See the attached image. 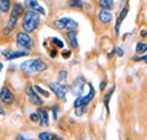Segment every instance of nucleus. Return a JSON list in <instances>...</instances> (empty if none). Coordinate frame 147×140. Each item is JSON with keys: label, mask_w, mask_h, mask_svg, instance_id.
Returning a JSON list of instances; mask_svg holds the SVG:
<instances>
[{"label": "nucleus", "mask_w": 147, "mask_h": 140, "mask_svg": "<svg viewBox=\"0 0 147 140\" xmlns=\"http://www.w3.org/2000/svg\"><path fill=\"white\" fill-rule=\"evenodd\" d=\"M38 120H40L41 127H48L49 125V113H48L47 110H44V108H41L40 110Z\"/></svg>", "instance_id": "ddd939ff"}, {"label": "nucleus", "mask_w": 147, "mask_h": 140, "mask_svg": "<svg viewBox=\"0 0 147 140\" xmlns=\"http://www.w3.org/2000/svg\"><path fill=\"white\" fill-rule=\"evenodd\" d=\"M128 140H129V139H128Z\"/></svg>", "instance_id": "ea45409f"}, {"label": "nucleus", "mask_w": 147, "mask_h": 140, "mask_svg": "<svg viewBox=\"0 0 147 140\" xmlns=\"http://www.w3.org/2000/svg\"><path fill=\"white\" fill-rule=\"evenodd\" d=\"M23 13V7H22V5H19L17 3L16 6H15V8L13 9V11H11V14H10V17H9V22H8V25L6 26V28L3 30V33L6 35H8L13 30H14V27L16 26V24H17V22H18V18L20 16V14Z\"/></svg>", "instance_id": "7ed1b4c3"}, {"label": "nucleus", "mask_w": 147, "mask_h": 140, "mask_svg": "<svg viewBox=\"0 0 147 140\" xmlns=\"http://www.w3.org/2000/svg\"><path fill=\"white\" fill-rule=\"evenodd\" d=\"M70 55H71V52H70V51H63V52H62V57H63L65 59H68Z\"/></svg>", "instance_id": "c85d7f7f"}, {"label": "nucleus", "mask_w": 147, "mask_h": 140, "mask_svg": "<svg viewBox=\"0 0 147 140\" xmlns=\"http://www.w3.org/2000/svg\"><path fill=\"white\" fill-rule=\"evenodd\" d=\"M117 53H118L119 57H123V51H122L121 48H118V49H117Z\"/></svg>", "instance_id": "7c9ffc66"}, {"label": "nucleus", "mask_w": 147, "mask_h": 140, "mask_svg": "<svg viewBox=\"0 0 147 140\" xmlns=\"http://www.w3.org/2000/svg\"><path fill=\"white\" fill-rule=\"evenodd\" d=\"M127 14H128V6H126V7L122 9V11L120 13V15H119V18H118V20H117V24H115V33H117V35L119 34V30H120V26H121L122 22L125 20V18H126V16H127Z\"/></svg>", "instance_id": "4468645a"}, {"label": "nucleus", "mask_w": 147, "mask_h": 140, "mask_svg": "<svg viewBox=\"0 0 147 140\" xmlns=\"http://www.w3.org/2000/svg\"><path fill=\"white\" fill-rule=\"evenodd\" d=\"M0 100L5 103V104H13L15 101V96L13 95V93L9 90V88L2 87L0 90Z\"/></svg>", "instance_id": "9d476101"}, {"label": "nucleus", "mask_w": 147, "mask_h": 140, "mask_svg": "<svg viewBox=\"0 0 147 140\" xmlns=\"http://www.w3.org/2000/svg\"><path fill=\"white\" fill-rule=\"evenodd\" d=\"M16 140H33V139H30V138H27V137H25L23 135H19V136H17Z\"/></svg>", "instance_id": "c756f323"}, {"label": "nucleus", "mask_w": 147, "mask_h": 140, "mask_svg": "<svg viewBox=\"0 0 147 140\" xmlns=\"http://www.w3.org/2000/svg\"><path fill=\"white\" fill-rule=\"evenodd\" d=\"M85 85H86L85 79L83 77H78V78H76L74 80L73 84L70 85V87L68 88V89H70L71 94L75 95V96H80L83 94V92H84Z\"/></svg>", "instance_id": "0eeeda50"}, {"label": "nucleus", "mask_w": 147, "mask_h": 140, "mask_svg": "<svg viewBox=\"0 0 147 140\" xmlns=\"http://www.w3.org/2000/svg\"><path fill=\"white\" fill-rule=\"evenodd\" d=\"M2 68H3V66H2V63L0 62V72H1V70H2Z\"/></svg>", "instance_id": "4c0bfd02"}, {"label": "nucleus", "mask_w": 147, "mask_h": 140, "mask_svg": "<svg viewBox=\"0 0 147 140\" xmlns=\"http://www.w3.org/2000/svg\"><path fill=\"white\" fill-rule=\"evenodd\" d=\"M10 0H0V11L1 13H7L10 9Z\"/></svg>", "instance_id": "6ab92c4d"}, {"label": "nucleus", "mask_w": 147, "mask_h": 140, "mask_svg": "<svg viewBox=\"0 0 147 140\" xmlns=\"http://www.w3.org/2000/svg\"><path fill=\"white\" fill-rule=\"evenodd\" d=\"M40 14L35 11V10H27L24 14V18H23V24L22 27L24 30L25 33H33L40 25Z\"/></svg>", "instance_id": "f257e3e1"}, {"label": "nucleus", "mask_w": 147, "mask_h": 140, "mask_svg": "<svg viewBox=\"0 0 147 140\" xmlns=\"http://www.w3.org/2000/svg\"><path fill=\"white\" fill-rule=\"evenodd\" d=\"M25 5H26L30 9L37 11L38 14L45 15V10H44V8L38 3V1H37V0H25Z\"/></svg>", "instance_id": "9b49d317"}, {"label": "nucleus", "mask_w": 147, "mask_h": 140, "mask_svg": "<svg viewBox=\"0 0 147 140\" xmlns=\"http://www.w3.org/2000/svg\"><path fill=\"white\" fill-rule=\"evenodd\" d=\"M58 80L60 83H65L67 80V71H65V70L59 71V73H58Z\"/></svg>", "instance_id": "4be33fe9"}, {"label": "nucleus", "mask_w": 147, "mask_h": 140, "mask_svg": "<svg viewBox=\"0 0 147 140\" xmlns=\"http://www.w3.org/2000/svg\"><path fill=\"white\" fill-rule=\"evenodd\" d=\"M88 86H90V92L87 93V95H85V96H78V97L75 100V102H74L75 107H78V106H86L87 104H90L91 101L94 98V96H95V90H94V88H93L92 85H88Z\"/></svg>", "instance_id": "423d86ee"}, {"label": "nucleus", "mask_w": 147, "mask_h": 140, "mask_svg": "<svg viewBox=\"0 0 147 140\" xmlns=\"http://www.w3.org/2000/svg\"><path fill=\"white\" fill-rule=\"evenodd\" d=\"M34 89H35V90H37L40 94H42L44 97H49V96H50V93H49L48 90H45L44 88H42L41 86H38V85L34 86Z\"/></svg>", "instance_id": "5701e85b"}, {"label": "nucleus", "mask_w": 147, "mask_h": 140, "mask_svg": "<svg viewBox=\"0 0 147 140\" xmlns=\"http://www.w3.org/2000/svg\"><path fill=\"white\" fill-rule=\"evenodd\" d=\"M26 55H28V53L26 52V51H15V52L9 53V54L6 57V59H7V60H14V59L22 58V57H26Z\"/></svg>", "instance_id": "f3484780"}, {"label": "nucleus", "mask_w": 147, "mask_h": 140, "mask_svg": "<svg viewBox=\"0 0 147 140\" xmlns=\"http://www.w3.org/2000/svg\"><path fill=\"white\" fill-rule=\"evenodd\" d=\"M140 35H142L143 37H146V30H143V31L140 32Z\"/></svg>", "instance_id": "72a5a7b5"}, {"label": "nucleus", "mask_w": 147, "mask_h": 140, "mask_svg": "<svg viewBox=\"0 0 147 140\" xmlns=\"http://www.w3.org/2000/svg\"><path fill=\"white\" fill-rule=\"evenodd\" d=\"M48 69L47 63L41 59H31L24 61L20 65V70L25 73H34V72H43Z\"/></svg>", "instance_id": "f03ea898"}, {"label": "nucleus", "mask_w": 147, "mask_h": 140, "mask_svg": "<svg viewBox=\"0 0 147 140\" xmlns=\"http://www.w3.org/2000/svg\"><path fill=\"white\" fill-rule=\"evenodd\" d=\"M98 19L101 23L103 24H109L111 20L113 19V15L110 10H105V9H102L100 13H98Z\"/></svg>", "instance_id": "f8f14e48"}, {"label": "nucleus", "mask_w": 147, "mask_h": 140, "mask_svg": "<svg viewBox=\"0 0 147 140\" xmlns=\"http://www.w3.org/2000/svg\"><path fill=\"white\" fill-rule=\"evenodd\" d=\"M70 6L76 8H82L83 7V1L82 0H70Z\"/></svg>", "instance_id": "393cba45"}, {"label": "nucleus", "mask_w": 147, "mask_h": 140, "mask_svg": "<svg viewBox=\"0 0 147 140\" xmlns=\"http://www.w3.org/2000/svg\"><path fill=\"white\" fill-rule=\"evenodd\" d=\"M30 119H31L33 122H37V121H38V115H37L36 113H32V114L30 115Z\"/></svg>", "instance_id": "cd10ccee"}, {"label": "nucleus", "mask_w": 147, "mask_h": 140, "mask_svg": "<svg viewBox=\"0 0 147 140\" xmlns=\"http://www.w3.org/2000/svg\"><path fill=\"white\" fill-rule=\"evenodd\" d=\"M107 86V81L105 80H103V81H101V85H100V89L101 90H103L104 89V87Z\"/></svg>", "instance_id": "2f4dec72"}, {"label": "nucleus", "mask_w": 147, "mask_h": 140, "mask_svg": "<svg viewBox=\"0 0 147 140\" xmlns=\"http://www.w3.org/2000/svg\"><path fill=\"white\" fill-rule=\"evenodd\" d=\"M51 53H52V54H51V57H52V58H55V55H57V51H55V50H53Z\"/></svg>", "instance_id": "c9c22d12"}, {"label": "nucleus", "mask_w": 147, "mask_h": 140, "mask_svg": "<svg viewBox=\"0 0 147 140\" xmlns=\"http://www.w3.org/2000/svg\"><path fill=\"white\" fill-rule=\"evenodd\" d=\"M114 52H115V49L113 48V49L111 50V52H109V54H108V55H109V57H112V55H113V53H114Z\"/></svg>", "instance_id": "f704fd0d"}, {"label": "nucleus", "mask_w": 147, "mask_h": 140, "mask_svg": "<svg viewBox=\"0 0 147 140\" xmlns=\"http://www.w3.org/2000/svg\"><path fill=\"white\" fill-rule=\"evenodd\" d=\"M49 87L50 89L55 94V96L60 100H65L66 97V94L68 92V87L62 85L61 83H50L49 84Z\"/></svg>", "instance_id": "6e6552de"}, {"label": "nucleus", "mask_w": 147, "mask_h": 140, "mask_svg": "<svg viewBox=\"0 0 147 140\" xmlns=\"http://www.w3.org/2000/svg\"><path fill=\"white\" fill-rule=\"evenodd\" d=\"M52 43L55 44V46H58V48H63V46H65L63 41H61V40L58 38V37H53V38H52Z\"/></svg>", "instance_id": "b1692460"}, {"label": "nucleus", "mask_w": 147, "mask_h": 140, "mask_svg": "<svg viewBox=\"0 0 147 140\" xmlns=\"http://www.w3.org/2000/svg\"><path fill=\"white\" fill-rule=\"evenodd\" d=\"M52 112H53V119L57 120V119H58V106H57V105H53V106H52Z\"/></svg>", "instance_id": "bb28decb"}, {"label": "nucleus", "mask_w": 147, "mask_h": 140, "mask_svg": "<svg viewBox=\"0 0 147 140\" xmlns=\"http://www.w3.org/2000/svg\"><path fill=\"white\" fill-rule=\"evenodd\" d=\"M134 60H136V61H138V60H143V61H146V55H144L143 58L140 57V58H134Z\"/></svg>", "instance_id": "473e14b6"}, {"label": "nucleus", "mask_w": 147, "mask_h": 140, "mask_svg": "<svg viewBox=\"0 0 147 140\" xmlns=\"http://www.w3.org/2000/svg\"><path fill=\"white\" fill-rule=\"evenodd\" d=\"M51 140H61V139H60L59 137H55V136H53V138H52Z\"/></svg>", "instance_id": "e433bc0d"}, {"label": "nucleus", "mask_w": 147, "mask_h": 140, "mask_svg": "<svg viewBox=\"0 0 147 140\" xmlns=\"http://www.w3.org/2000/svg\"><path fill=\"white\" fill-rule=\"evenodd\" d=\"M146 50H147L146 43H142V42L137 43V46H136V52L139 53V54H142V53L146 52Z\"/></svg>", "instance_id": "aec40b11"}, {"label": "nucleus", "mask_w": 147, "mask_h": 140, "mask_svg": "<svg viewBox=\"0 0 147 140\" xmlns=\"http://www.w3.org/2000/svg\"><path fill=\"white\" fill-rule=\"evenodd\" d=\"M26 94H27V96L30 98V102L33 105H42L43 101L37 95V93L35 92V89L33 88V86H27L26 87Z\"/></svg>", "instance_id": "1a4fd4ad"}, {"label": "nucleus", "mask_w": 147, "mask_h": 140, "mask_svg": "<svg viewBox=\"0 0 147 140\" xmlns=\"http://www.w3.org/2000/svg\"><path fill=\"white\" fill-rule=\"evenodd\" d=\"M16 42H17V45L25 49V50H31L33 48V41L31 38V36L28 35V33H25V32H20L17 34L16 37Z\"/></svg>", "instance_id": "39448f33"}, {"label": "nucleus", "mask_w": 147, "mask_h": 140, "mask_svg": "<svg viewBox=\"0 0 147 140\" xmlns=\"http://www.w3.org/2000/svg\"><path fill=\"white\" fill-rule=\"evenodd\" d=\"M55 26L58 30H68V31H75L78 27V23L74 20L73 18L62 17L55 20Z\"/></svg>", "instance_id": "20e7f679"}, {"label": "nucleus", "mask_w": 147, "mask_h": 140, "mask_svg": "<svg viewBox=\"0 0 147 140\" xmlns=\"http://www.w3.org/2000/svg\"><path fill=\"white\" fill-rule=\"evenodd\" d=\"M114 90H115V86L113 85L112 87L105 93V95H104V97H103V103L105 105V108H107V111L108 112H110V108H109V103H110V100H111V96H112V94L114 93Z\"/></svg>", "instance_id": "dca6fc26"}, {"label": "nucleus", "mask_w": 147, "mask_h": 140, "mask_svg": "<svg viewBox=\"0 0 147 140\" xmlns=\"http://www.w3.org/2000/svg\"><path fill=\"white\" fill-rule=\"evenodd\" d=\"M53 136L55 135H51L50 132H41L38 135V138L41 140H51L53 138Z\"/></svg>", "instance_id": "412c9836"}, {"label": "nucleus", "mask_w": 147, "mask_h": 140, "mask_svg": "<svg viewBox=\"0 0 147 140\" xmlns=\"http://www.w3.org/2000/svg\"><path fill=\"white\" fill-rule=\"evenodd\" d=\"M84 112H85V106H78V107H76V110H75V114H76L77 116H82V115L84 114Z\"/></svg>", "instance_id": "a878e982"}, {"label": "nucleus", "mask_w": 147, "mask_h": 140, "mask_svg": "<svg viewBox=\"0 0 147 140\" xmlns=\"http://www.w3.org/2000/svg\"><path fill=\"white\" fill-rule=\"evenodd\" d=\"M0 114H5V112H3V111H2L1 108H0Z\"/></svg>", "instance_id": "58836bf2"}, {"label": "nucleus", "mask_w": 147, "mask_h": 140, "mask_svg": "<svg viewBox=\"0 0 147 140\" xmlns=\"http://www.w3.org/2000/svg\"><path fill=\"white\" fill-rule=\"evenodd\" d=\"M113 0H100V7L105 10H111L113 8Z\"/></svg>", "instance_id": "a211bd4d"}, {"label": "nucleus", "mask_w": 147, "mask_h": 140, "mask_svg": "<svg viewBox=\"0 0 147 140\" xmlns=\"http://www.w3.org/2000/svg\"><path fill=\"white\" fill-rule=\"evenodd\" d=\"M67 36H68L69 44L73 46L74 49H77L78 48V42H77V33H76V31H68Z\"/></svg>", "instance_id": "2eb2a0df"}]
</instances>
